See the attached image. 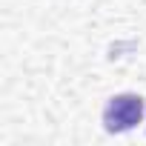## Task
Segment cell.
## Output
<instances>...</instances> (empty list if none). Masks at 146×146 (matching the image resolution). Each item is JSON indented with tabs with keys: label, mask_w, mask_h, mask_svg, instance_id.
Returning <instances> with one entry per match:
<instances>
[{
	"label": "cell",
	"mask_w": 146,
	"mask_h": 146,
	"mask_svg": "<svg viewBox=\"0 0 146 146\" xmlns=\"http://www.w3.org/2000/svg\"><path fill=\"white\" fill-rule=\"evenodd\" d=\"M143 109L146 106H143L140 95H132V92L115 95V98H109V103L103 109V129L109 135L129 132V129H135L143 120Z\"/></svg>",
	"instance_id": "1"
}]
</instances>
